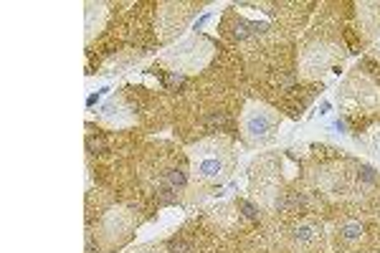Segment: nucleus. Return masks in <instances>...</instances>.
Wrapping results in <instances>:
<instances>
[{
  "mask_svg": "<svg viewBox=\"0 0 380 253\" xmlns=\"http://www.w3.org/2000/svg\"><path fill=\"white\" fill-rule=\"evenodd\" d=\"M206 124L210 126V130H226V126L231 124V116L223 114V112H218V114H210V116L206 119Z\"/></svg>",
  "mask_w": 380,
  "mask_h": 253,
  "instance_id": "20e7f679",
  "label": "nucleus"
},
{
  "mask_svg": "<svg viewBox=\"0 0 380 253\" xmlns=\"http://www.w3.org/2000/svg\"><path fill=\"white\" fill-rule=\"evenodd\" d=\"M340 233H342V238H345V240H355V238L362 236V226L355 223V220H350V223H345L340 228Z\"/></svg>",
  "mask_w": 380,
  "mask_h": 253,
  "instance_id": "7ed1b4c3",
  "label": "nucleus"
},
{
  "mask_svg": "<svg viewBox=\"0 0 380 253\" xmlns=\"http://www.w3.org/2000/svg\"><path fill=\"white\" fill-rule=\"evenodd\" d=\"M170 253H193L188 243H180V240H172L170 243Z\"/></svg>",
  "mask_w": 380,
  "mask_h": 253,
  "instance_id": "6e6552de",
  "label": "nucleus"
},
{
  "mask_svg": "<svg viewBox=\"0 0 380 253\" xmlns=\"http://www.w3.org/2000/svg\"><path fill=\"white\" fill-rule=\"evenodd\" d=\"M358 175H360L362 182H375V170H372V167H360Z\"/></svg>",
  "mask_w": 380,
  "mask_h": 253,
  "instance_id": "423d86ee",
  "label": "nucleus"
},
{
  "mask_svg": "<svg viewBox=\"0 0 380 253\" xmlns=\"http://www.w3.org/2000/svg\"><path fill=\"white\" fill-rule=\"evenodd\" d=\"M269 130H272V122H269V116H266L264 112H258V114H254V116L248 119V132H251L254 137H256V134L264 137Z\"/></svg>",
  "mask_w": 380,
  "mask_h": 253,
  "instance_id": "f257e3e1",
  "label": "nucleus"
},
{
  "mask_svg": "<svg viewBox=\"0 0 380 253\" xmlns=\"http://www.w3.org/2000/svg\"><path fill=\"white\" fill-rule=\"evenodd\" d=\"M314 233H312V226H302L296 228V240H310Z\"/></svg>",
  "mask_w": 380,
  "mask_h": 253,
  "instance_id": "0eeeda50",
  "label": "nucleus"
},
{
  "mask_svg": "<svg viewBox=\"0 0 380 253\" xmlns=\"http://www.w3.org/2000/svg\"><path fill=\"white\" fill-rule=\"evenodd\" d=\"M238 208L244 210V216H246L248 220H256V218H258V213H256V208H254L251 202H246V200H238Z\"/></svg>",
  "mask_w": 380,
  "mask_h": 253,
  "instance_id": "39448f33",
  "label": "nucleus"
},
{
  "mask_svg": "<svg viewBox=\"0 0 380 253\" xmlns=\"http://www.w3.org/2000/svg\"><path fill=\"white\" fill-rule=\"evenodd\" d=\"M185 172L182 170H170L168 175H165V190H175V188H182L185 185Z\"/></svg>",
  "mask_w": 380,
  "mask_h": 253,
  "instance_id": "f03ea898",
  "label": "nucleus"
},
{
  "mask_svg": "<svg viewBox=\"0 0 380 253\" xmlns=\"http://www.w3.org/2000/svg\"><path fill=\"white\" fill-rule=\"evenodd\" d=\"M104 147H106L104 140H89V150H92V152H102Z\"/></svg>",
  "mask_w": 380,
  "mask_h": 253,
  "instance_id": "1a4fd4ad",
  "label": "nucleus"
}]
</instances>
